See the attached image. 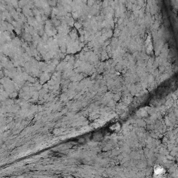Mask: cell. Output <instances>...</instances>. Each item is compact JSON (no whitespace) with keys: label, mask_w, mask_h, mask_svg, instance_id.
Returning <instances> with one entry per match:
<instances>
[{"label":"cell","mask_w":178,"mask_h":178,"mask_svg":"<svg viewBox=\"0 0 178 178\" xmlns=\"http://www.w3.org/2000/svg\"><path fill=\"white\" fill-rule=\"evenodd\" d=\"M166 173L165 168L162 166L157 165L154 167V176L155 177H162Z\"/></svg>","instance_id":"1"},{"label":"cell","mask_w":178,"mask_h":178,"mask_svg":"<svg viewBox=\"0 0 178 178\" xmlns=\"http://www.w3.org/2000/svg\"><path fill=\"white\" fill-rule=\"evenodd\" d=\"M109 129H110V130L112 132H119L121 129V124L119 123H115L114 124H112V125L109 127Z\"/></svg>","instance_id":"3"},{"label":"cell","mask_w":178,"mask_h":178,"mask_svg":"<svg viewBox=\"0 0 178 178\" xmlns=\"http://www.w3.org/2000/svg\"><path fill=\"white\" fill-rule=\"evenodd\" d=\"M145 49H146V52L148 54H152V52L153 51V46H152V39H151V36L149 35L147 37V39L145 40Z\"/></svg>","instance_id":"2"}]
</instances>
